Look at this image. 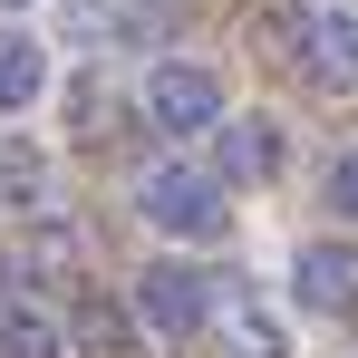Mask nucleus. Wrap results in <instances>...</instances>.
<instances>
[{
  "instance_id": "nucleus-1",
  "label": "nucleus",
  "mask_w": 358,
  "mask_h": 358,
  "mask_svg": "<svg viewBox=\"0 0 358 358\" xmlns=\"http://www.w3.org/2000/svg\"><path fill=\"white\" fill-rule=\"evenodd\" d=\"M136 213H145L155 233H175V242H223V223H233L223 175H203V165H145Z\"/></svg>"
},
{
  "instance_id": "nucleus-2",
  "label": "nucleus",
  "mask_w": 358,
  "mask_h": 358,
  "mask_svg": "<svg viewBox=\"0 0 358 358\" xmlns=\"http://www.w3.org/2000/svg\"><path fill=\"white\" fill-rule=\"evenodd\" d=\"M291 59L310 87H358V10H339V0H310L291 20Z\"/></svg>"
},
{
  "instance_id": "nucleus-3",
  "label": "nucleus",
  "mask_w": 358,
  "mask_h": 358,
  "mask_svg": "<svg viewBox=\"0 0 358 358\" xmlns=\"http://www.w3.org/2000/svg\"><path fill=\"white\" fill-rule=\"evenodd\" d=\"M145 126H165V136H213L223 126V78L194 59H165L145 78Z\"/></svg>"
},
{
  "instance_id": "nucleus-4",
  "label": "nucleus",
  "mask_w": 358,
  "mask_h": 358,
  "mask_svg": "<svg viewBox=\"0 0 358 358\" xmlns=\"http://www.w3.org/2000/svg\"><path fill=\"white\" fill-rule=\"evenodd\" d=\"M136 320H145L155 339H194V329L213 320V281H203L194 262H155V271L136 281Z\"/></svg>"
},
{
  "instance_id": "nucleus-5",
  "label": "nucleus",
  "mask_w": 358,
  "mask_h": 358,
  "mask_svg": "<svg viewBox=\"0 0 358 358\" xmlns=\"http://www.w3.org/2000/svg\"><path fill=\"white\" fill-rule=\"evenodd\" d=\"M291 291L300 310H358V242H300Z\"/></svg>"
},
{
  "instance_id": "nucleus-6",
  "label": "nucleus",
  "mask_w": 358,
  "mask_h": 358,
  "mask_svg": "<svg viewBox=\"0 0 358 358\" xmlns=\"http://www.w3.org/2000/svg\"><path fill=\"white\" fill-rule=\"evenodd\" d=\"M213 175H223V184L281 175V126H271V117H223V126H213Z\"/></svg>"
},
{
  "instance_id": "nucleus-7",
  "label": "nucleus",
  "mask_w": 358,
  "mask_h": 358,
  "mask_svg": "<svg viewBox=\"0 0 358 358\" xmlns=\"http://www.w3.org/2000/svg\"><path fill=\"white\" fill-rule=\"evenodd\" d=\"M39 97H49V49L29 29H0V117L39 107Z\"/></svg>"
},
{
  "instance_id": "nucleus-8",
  "label": "nucleus",
  "mask_w": 358,
  "mask_h": 358,
  "mask_svg": "<svg viewBox=\"0 0 358 358\" xmlns=\"http://www.w3.org/2000/svg\"><path fill=\"white\" fill-rule=\"evenodd\" d=\"M78 349H87V358H136V320H126L117 300L87 291V300H78Z\"/></svg>"
},
{
  "instance_id": "nucleus-9",
  "label": "nucleus",
  "mask_w": 358,
  "mask_h": 358,
  "mask_svg": "<svg viewBox=\"0 0 358 358\" xmlns=\"http://www.w3.org/2000/svg\"><path fill=\"white\" fill-rule=\"evenodd\" d=\"M223 339H233V358H291L281 320H271V310H252V300H233V310H223Z\"/></svg>"
},
{
  "instance_id": "nucleus-10",
  "label": "nucleus",
  "mask_w": 358,
  "mask_h": 358,
  "mask_svg": "<svg viewBox=\"0 0 358 358\" xmlns=\"http://www.w3.org/2000/svg\"><path fill=\"white\" fill-rule=\"evenodd\" d=\"M59 320H39V310H0V358H59Z\"/></svg>"
},
{
  "instance_id": "nucleus-11",
  "label": "nucleus",
  "mask_w": 358,
  "mask_h": 358,
  "mask_svg": "<svg viewBox=\"0 0 358 358\" xmlns=\"http://www.w3.org/2000/svg\"><path fill=\"white\" fill-rule=\"evenodd\" d=\"M0 184H10V203L39 213V203H49V155H39V145H0Z\"/></svg>"
},
{
  "instance_id": "nucleus-12",
  "label": "nucleus",
  "mask_w": 358,
  "mask_h": 358,
  "mask_svg": "<svg viewBox=\"0 0 358 358\" xmlns=\"http://www.w3.org/2000/svg\"><path fill=\"white\" fill-rule=\"evenodd\" d=\"M329 203H339V213H349V223H358V145H349V155H339V165H329Z\"/></svg>"
},
{
  "instance_id": "nucleus-13",
  "label": "nucleus",
  "mask_w": 358,
  "mask_h": 358,
  "mask_svg": "<svg viewBox=\"0 0 358 358\" xmlns=\"http://www.w3.org/2000/svg\"><path fill=\"white\" fill-rule=\"evenodd\" d=\"M0 10H20V0H0Z\"/></svg>"
}]
</instances>
